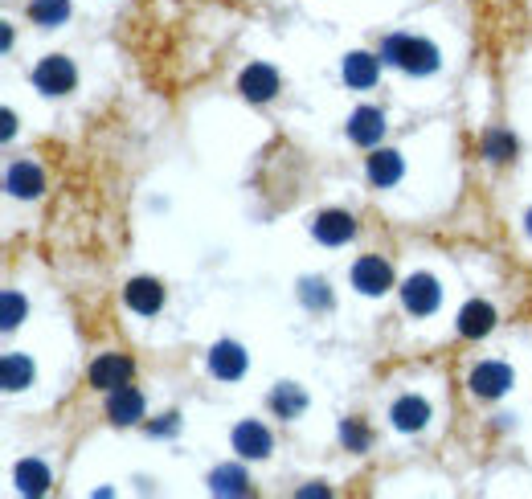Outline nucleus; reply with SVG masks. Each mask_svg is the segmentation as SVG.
Instances as JSON below:
<instances>
[{"mask_svg": "<svg viewBox=\"0 0 532 499\" xmlns=\"http://www.w3.org/2000/svg\"><path fill=\"white\" fill-rule=\"evenodd\" d=\"M381 58L406 74H434L438 70V45L426 41V37H414V33H393L381 41Z\"/></svg>", "mask_w": 532, "mask_h": 499, "instance_id": "f257e3e1", "label": "nucleus"}, {"mask_svg": "<svg viewBox=\"0 0 532 499\" xmlns=\"http://www.w3.org/2000/svg\"><path fill=\"white\" fill-rule=\"evenodd\" d=\"M78 82V70L66 54H50V58H41L37 70H33V86L41 90V95H70Z\"/></svg>", "mask_w": 532, "mask_h": 499, "instance_id": "f03ea898", "label": "nucleus"}, {"mask_svg": "<svg viewBox=\"0 0 532 499\" xmlns=\"http://www.w3.org/2000/svg\"><path fill=\"white\" fill-rule=\"evenodd\" d=\"M467 385H471V393H475V397L496 401V397H504V393L516 385V373L504 365V360H483V365H475V369H471Z\"/></svg>", "mask_w": 532, "mask_h": 499, "instance_id": "7ed1b4c3", "label": "nucleus"}, {"mask_svg": "<svg viewBox=\"0 0 532 499\" xmlns=\"http://www.w3.org/2000/svg\"><path fill=\"white\" fill-rule=\"evenodd\" d=\"M352 287H357L361 295H369V299L385 295V291L393 287V266H389L381 254L357 258V266H352Z\"/></svg>", "mask_w": 532, "mask_h": 499, "instance_id": "20e7f679", "label": "nucleus"}, {"mask_svg": "<svg viewBox=\"0 0 532 499\" xmlns=\"http://www.w3.org/2000/svg\"><path fill=\"white\" fill-rule=\"evenodd\" d=\"M238 90H242V99H250V103H271L279 95V70L266 66V62H250L238 74Z\"/></svg>", "mask_w": 532, "mask_h": 499, "instance_id": "39448f33", "label": "nucleus"}, {"mask_svg": "<svg viewBox=\"0 0 532 499\" xmlns=\"http://www.w3.org/2000/svg\"><path fill=\"white\" fill-rule=\"evenodd\" d=\"M438 303H442V287H438L434 275H410L402 283V307L410 315H434Z\"/></svg>", "mask_w": 532, "mask_h": 499, "instance_id": "423d86ee", "label": "nucleus"}, {"mask_svg": "<svg viewBox=\"0 0 532 499\" xmlns=\"http://www.w3.org/2000/svg\"><path fill=\"white\" fill-rule=\"evenodd\" d=\"M131 373H136V365H131L127 356L107 352V356H99L95 365H91L86 381H91L95 389H103V393H111V389H119V385H131Z\"/></svg>", "mask_w": 532, "mask_h": 499, "instance_id": "0eeeda50", "label": "nucleus"}, {"mask_svg": "<svg viewBox=\"0 0 532 499\" xmlns=\"http://www.w3.org/2000/svg\"><path fill=\"white\" fill-rule=\"evenodd\" d=\"M246 365H250V356H246V348L234 344V340H217V344L209 348V373H213L217 381H238V377L246 373Z\"/></svg>", "mask_w": 532, "mask_h": 499, "instance_id": "6e6552de", "label": "nucleus"}, {"mask_svg": "<svg viewBox=\"0 0 532 499\" xmlns=\"http://www.w3.org/2000/svg\"><path fill=\"white\" fill-rule=\"evenodd\" d=\"M312 234L324 246H344L352 234H357V217L344 213V209H324L312 217Z\"/></svg>", "mask_w": 532, "mask_h": 499, "instance_id": "1a4fd4ad", "label": "nucleus"}, {"mask_svg": "<svg viewBox=\"0 0 532 499\" xmlns=\"http://www.w3.org/2000/svg\"><path fill=\"white\" fill-rule=\"evenodd\" d=\"M385 135V115L381 107H357L348 115V140L361 144V148H377Z\"/></svg>", "mask_w": 532, "mask_h": 499, "instance_id": "9d476101", "label": "nucleus"}, {"mask_svg": "<svg viewBox=\"0 0 532 499\" xmlns=\"http://www.w3.org/2000/svg\"><path fill=\"white\" fill-rule=\"evenodd\" d=\"M107 418H111L115 426H136V422L144 418V393H140L136 385L111 389V397H107Z\"/></svg>", "mask_w": 532, "mask_h": 499, "instance_id": "9b49d317", "label": "nucleus"}, {"mask_svg": "<svg viewBox=\"0 0 532 499\" xmlns=\"http://www.w3.org/2000/svg\"><path fill=\"white\" fill-rule=\"evenodd\" d=\"M234 450L242 459H266L275 450V438L262 422H242V426H234Z\"/></svg>", "mask_w": 532, "mask_h": 499, "instance_id": "f8f14e48", "label": "nucleus"}, {"mask_svg": "<svg viewBox=\"0 0 532 499\" xmlns=\"http://www.w3.org/2000/svg\"><path fill=\"white\" fill-rule=\"evenodd\" d=\"M389 418H393V426L402 430V434H418V430L430 422V401H426V397L406 393V397H397V401H393Z\"/></svg>", "mask_w": 532, "mask_h": 499, "instance_id": "ddd939ff", "label": "nucleus"}, {"mask_svg": "<svg viewBox=\"0 0 532 499\" xmlns=\"http://www.w3.org/2000/svg\"><path fill=\"white\" fill-rule=\"evenodd\" d=\"M492 328H496V307L487 303V299H471V303L459 311V336H463V340H483Z\"/></svg>", "mask_w": 532, "mask_h": 499, "instance_id": "4468645a", "label": "nucleus"}, {"mask_svg": "<svg viewBox=\"0 0 532 499\" xmlns=\"http://www.w3.org/2000/svg\"><path fill=\"white\" fill-rule=\"evenodd\" d=\"M5 189H9L13 197H21V201H33V197H41V189H46V176H41V168H37V164L21 160V164H13V168H9Z\"/></svg>", "mask_w": 532, "mask_h": 499, "instance_id": "2eb2a0df", "label": "nucleus"}, {"mask_svg": "<svg viewBox=\"0 0 532 499\" xmlns=\"http://www.w3.org/2000/svg\"><path fill=\"white\" fill-rule=\"evenodd\" d=\"M123 299H127V307L136 311V315H156L164 307V287L156 279H131Z\"/></svg>", "mask_w": 532, "mask_h": 499, "instance_id": "dca6fc26", "label": "nucleus"}, {"mask_svg": "<svg viewBox=\"0 0 532 499\" xmlns=\"http://www.w3.org/2000/svg\"><path fill=\"white\" fill-rule=\"evenodd\" d=\"M377 74H381V62H377L373 54H365V50H352V54L344 58V82H348L352 90H369V86L377 82Z\"/></svg>", "mask_w": 532, "mask_h": 499, "instance_id": "f3484780", "label": "nucleus"}, {"mask_svg": "<svg viewBox=\"0 0 532 499\" xmlns=\"http://www.w3.org/2000/svg\"><path fill=\"white\" fill-rule=\"evenodd\" d=\"M402 172H406V164H402V156H397L393 148H381V152L369 156V180H373L377 189H393L397 180H402Z\"/></svg>", "mask_w": 532, "mask_h": 499, "instance_id": "a211bd4d", "label": "nucleus"}, {"mask_svg": "<svg viewBox=\"0 0 532 499\" xmlns=\"http://www.w3.org/2000/svg\"><path fill=\"white\" fill-rule=\"evenodd\" d=\"M0 385H5L9 393H21L33 385V360L21 356V352H9L5 360H0Z\"/></svg>", "mask_w": 532, "mask_h": 499, "instance_id": "6ab92c4d", "label": "nucleus"}, {"mask_svg": "<svg viewBox=\"0 0 532 499\" xmlns=\"http://www.w3.org/2000/svg\"><path fill=\"white\" fill-rule=\"evenodd\" d=\"M271 410H275V418H283V422H291V418H299L303 410H307V393L299 389V385H279L275 393H271Z\"/></svg>", "mask_w": 532, "mask_h": 499, "instance_id": "aec40b11", "label": "nucleus"}, {"mask_svg": "<svg viewBox=\"0 0 532 499\" xmlns=\"http://www.w3.org/2000/svg\"><path fill=\"white\" fill-rule=\"evenodd\" d=\"M50 467L41 463V459H25V463H17V487L25 491V495H46L50 491Z\"/></svg>", "mask_w": 532, "mask_h": 499, "instance_id": "412c9836", "label": "nucleus"}, {"mask_svg": "<svg viewBox=\"0 0 532 499\" xmlns=\"http://www.w3.org/2000/svg\"><path fill=\"white\" fill-rule=\"evenodd\" d=\"M483 156L492 160V164H508V160H516V135L512 131H504V127H492V131H483Z\"/></svg>", "mask_w": 532, "mask_h": 499, "instance_id": "4be33fe9", "label": "nucleus"}, {"mask_svg": "<svg viewBox=\"0 0 532 499\" xmlns=\"http://www.w3.org/2000/svg\"><path fill=\"white\" fill-rule=\"evenodd\" d=\"M209 491L213 495H250V479L242 467H217L209 475Z\"/></svg>", "mask_w": 532, "mask_h": 499, "instance_id": "5701e85b", "label": "nucleus"}, {"mask_svg": "<svg viewBox=\"0 0 532 499\" xmlns=\"http://www.w3.org/2000/svg\"><path fill=\"white\" fill-rule=\"evenodd\" d=\"M70 0H29V21L33 25H66Z\"/></svg>", "mask_w": 532, "mask_h": 499, "instance_id": "b1692460", "label": "nucleus"}, {"mask_svg": "<svg viewBox=\"0 0 532 499\" xmlns=\"http://www.w3.org/2000/svg\"><path fill=\"white\" fill-rule=\"evenodd\" d=\"M340 442L352 450V455H365L369 442H373V434H369V426H365L361 418H344V422H340Z\"/></svg>", "mask_w": 532, "mask_h": 499, "instance_id": "393cba45", "label": "nucleus"}, {"mask_svg": "<svg viewBox=\"0 0 532 499\" xmlns=\"http://www.w3.org/2000/svg\"><path fill=\"white\" fill-rule=\"evenodd\" d=\"M299 299H303V307H316V311H328L332 307V291H328L324 279H303L299 283Z\"/></svg>", "mask_w": 532, "mask_h": 499, "instance_id": "a878e982", "label": "nucleus"}, {"mask_svg": "<svg viewBox=\"0 0 532 499\" xmlns=\"http://www.w3.org/2000/svg\"><path fill=\"white\" fill-rule=\"evenodd\" d=\"M25 311H29V303L17 291H5V299H0V324H5V332H13L25 320Z\"/></svg>", "mask_w": 532, "mask_h": 499, "instance_id": "bb28decb", "label": "nucleus"}, {"mask_svg": "<svg viewBox=\"0 0 532 499\" xmlns=\"http://www.w3.org/2000/svg\"><path fill=\"white\" fill-rule=\"evenodd\" d=\"M176 426H181V414H164V418L152 426V434H156V438H168V434H176Z\"/></svg>", "mask_w": 532, "mask_h": 499, "instance_id": "cd10ccee", "label": "nucleus"}, {"mask_svg": "<svg viewBox=\"0 0 532 499\" xmlns=\"http://www.w3.org/2000/svg\"><path fill=\"white\" fill-rule=\"evenodd\" d=\"M13 131H17V119H13V111H5V140H13Z\"/></svg>", "mask_w": 532, "mask_h": 499, "instance_id": "c85d7f7f", "label": "nucleus"}, {"mask_svg": "<svg viewBox=\"0 0 532 499\" xmlns=\"http://www.w3.org/2000/svg\"><path fill=\"white\" fill-rule=\"evenodd\" d=\"M299 495H303V499H312V495H328V487H303Z\"/></svg>", "mask_w": 532, "mask_h": 499, "instance_id": "c756f323", "label": "nucleus"}, {"mask_svg": "<svg viewBox=\"0 0 532 499\" xmlns=\"http://www.w3.org/2000/svg\"><path fill=\"white\" fill-rule=\"evenodd\" d=\"M524 230H528V234H532V209H528V217H524Z\"/></svg>", "mask_w": 532, "mask_h": 499, "instance_id": "7c9ffc66", "label": "nucleus"}]
</instances>
